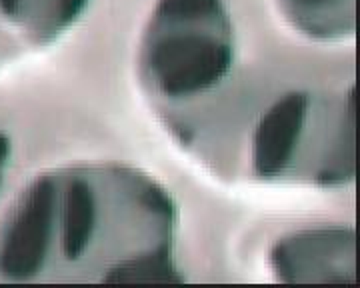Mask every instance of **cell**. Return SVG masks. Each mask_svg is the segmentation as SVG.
<instances>
[{"instance_id":"obj_1","label":"cell","mask_w":360,"mask_h":288,"mask_svg":"<svg viewBox=\"0 0 360 288\" xmlns=\"http://www.w3.org/2000/svg\"><path fill=\"white\" fill-rule=\"evenodd\" d=\"M168 27L146 53V68L156 89L168 98H188L210 91L232 68L231 27L156 25Z\"/></svg>"},{"instance_id":"obj_2","label":"cell","mask_w":360,"mask_h":288,"mask_svg":"<svg viewBox=\"0 0 360 288\" xmlns=\"http://www.w3.org/2000/svg\"><path fill=\"white\" fill-rule=\"evenodd\" d=\"M58 195L49 176H39L22 192L0 236V276L25 282L39 276L49 261L56 230Z\"/></svg>"},{"instance_id":"obj_3","label":"cell","mask_w":360,"mask_h":288,"mask_svg":"<svg viewBox=\"0 0 360 288\" xmlns=\"http://www.w3.org/2000/svg\"><path fill=\"white\" fill-rule=\"evenodd\" d=\"M354 230L328 226L302 230L274 244L270 262L283 282H354Z\"/></svg>"},{"instance_id":"obj_4","label":"cell","mask_w":360,"mask_h":288,"mask_svg":"<svg viewBox=\"0 0 360 288\" xmlns=\"http://www.w3.org/2000/svg\"><path fill=\"white\" fill-rule=\"evenodd\" d=\"M307 92H288L260 118L252 138V166L260 178H276L288 171L309 120Z\"/></svg>"},{"instance_id":"obj_5","label":"cell","mask_w":360,"mask_h":288,"mask_svg":"<svg viewBox=\"0 0 360 288\" xmlns=\"http://www.w3.org/2000/svg\"><path fill=\"white\" fill-rule=\"evenodd\" d=\"M98 228V198L84 178H72L63 202V252L78 261L89 250Z\"/></svg>"},{"instance_id":"obj_6","label":"cell","mask_w":360,"mask_h":288,"mask_svg":"<svg viewBox=\"0 0 360 288\" xmlns=\"http://www.w3.org/2000/svg\"><path fill=\"white\" fill-rule=\"evenodd\" d=\"M103 280L115 282V284L118 282H122V284H134V282H139V284H153V282L174 284V282H182L184 278L180 276L179 268L170 258L168 250L160 249L148 252V254L116 262Z\"/></svg>"},{"instance_id":"obj_7","label":"cell","mask_w":360,"mask_h":288,"mask_svg":"<svg viewBox=\"0 0 360 288\" xmlns=\"http://www.w3.org/2000/svg\"><path fill=\"white\" fill-rule=\"evenodd\" d=\"M214 25L231 27L222 0H158L155 25Z\"/></svg>"},{"instance_id":"obj_8","label":"cell","mask_w":360,"mask_h":288,"mask_svg":"<svg viewBox=\"0 0 360 288\" xmlns=\"http://www.w3.org/2000/svg\"><path fill=\"white\" fill-rule=\"evenodd\" d=\"M340 2H345V0H286V4L292 8V13L302 18L300 27L304 30H309L312 18H321L322 14L338 6Z\"/></svg>"},{"instance_id":"obj_9","label":"cell","mask_w":360,"mask_h":288,"mask_svg":"<svg viewBox=\"0 0 360 288\" xmlns=\"http://www.w3.org/2000/svg\"><path fill=\"white\" fill-rule=\"evenodd\" d=\"M86 4H89V0H58V6L54 11V18H52L51 32L63 30L68 25H72L86 8Z\"/></svg>"},{"instance_id":"obj_10","label":"cell","mask_w":360,"mask_h":288,"mask_svg":"<svg viewBox=\"0 0 360 288\" xmlns=\"http://www.w3.org/2000/svg\"><path fill=\"white\" fill-rule=\"evenodd\" d=\"M25 13V0H0V14L8 20H18Z\"/></svg>"},{"instance_id":"obj_11","label":"cell","mask_w":360,"mask_h":288,"mask_svg":"<svg viewBox=\"0 0 360 288\" xmlns=\"http://www.w3.org/2000/svg\"><path fill=\"white\" fill-rule=\"evenodd\" d=\"M8 160H11V140L4 132H0V186L4 181V172L8 166Z\"/></svg>"}]
</instances>
